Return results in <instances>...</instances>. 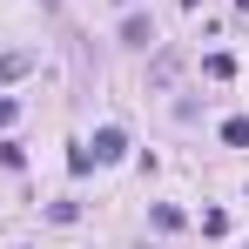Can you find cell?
Listing matches in <instances>:
<instances>
[{
  "instance_id": "1",
  "label": "cell",
  "mask_w": 249,
  "mask_h": 249,
  "mask_svg": "<svg viewBox=\"0 0 249 249\" xmlns=\"http://www.w3.org/2000/svg\"><path fill=\"white\" fill-rule=\"evenodd\" d=\"M122 148H128V135H122V128H101V135L88 142V155H94V162H122Z\"/></svg>"
},
{
  "instance_id": "2",
  "label": "cell",
  "mask_w": 249,
  "mask_h": 249,
  "mask_svg": "<svg viewBox=\"0 0 249 249\" xmlns=\"http://www.w3.org/2000/svg\"><path fill=\"white\" fill-rule=\"evenodd\" d=\"M122 41H128V47H148V41H155L148 14H128V20H122Z\"/></svg>"
},
{
  "instance_id": "3",
  "label": "cell",
  "mask_w": 249,
  "mask_h": 249,
  "mask_svg": "<svg viewBox=\"0 0 249 249\" xmlns=\"http://www.w3.org/2000/svg\"><path fill=\"white\" fill-rule=\"evenodd\" d=\"M27 68H34V54H0V81H20Z\"/></svg>"
},
{
  "instance_id": "4",
  "label": "cell",
  "mask_w": 249,
  "mask_h": 249,
  "mask_svg": "<svg viewBox=\"0 0 249 249\" xmlns=\"http://www.w3.org/2000/svg\"><path fill=\"white\" fill-rule=\"evenodd\" d=\"M222 142H229V148H249V122H243V115H236V122H222Z\"/></svg>"
},
{
  "instance_id": "5",
  "label": "cell",
  "mask_w": 249,
  "mask_h": 249,
  "mask_svg": "<svg viewBox=\"0 0 249 249\" xmlns=\"http://www.w3.org/2000/svg\"><path fill=\"white\" fill-rule=\"evenodd\" d=\"M202 68H209V81H229V74H236V61H229V54H209Z\"/></svg>"
},
{
  "instance_id": "6",
  "label": "cell",
  "mask_w": 249,
  "mask_h": 249,
  "mask_svg": "<svg viewBox=\"0 0 249 249\" xmlns=\"http://www.w3.org/2000/svg\"><path fill=\"white\" fill-rule=\"evenodd\" d=\"M14 115H20V108H14V101L0 94V128H14Z\"/></svg>"
},
{
  "instance_id": "7",
  "label": "cell",
  "mask_w": 249,
  "mask_h": 249,
  "mask_svg": "<svg viewBox=\"0 0 249 249\" xmlns=\"http://www.w3.org/2000/svg\"><path fill=\"white\" fill-rule=\"evenodd\" d=\"M236 7H243V14H249V0H236Z\"/></svg>"
}]
</instances>
